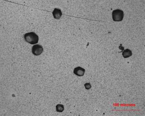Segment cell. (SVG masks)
I'll list each match as a JSON object with an SVG mask.
<instances>
[{
	"instance_id": "cell-8",
	"label": "cell",
	"mask_w": 145,
	"mask_h": 116,
	"mask_svg": "<svg viewBox=\"0 0 145 116\" xmlns=\"http://www.w3.org/2000/svg\"><path fill=\"white\" fill-rule=\"evenodd\" d=\"M85 88L86 89V90H89L90 89H91V85L90 83H86V84H85Z\"/></svg>"
},
{
	"instance_id": "cell-5",
	"label": "cell",
	"mask_w": 145,
	"mask_h": 116,
	"mask_svg": "<svg viewBox=\"0 0 145 116\" xmlns=\"http://www.w3.org/2000/svg\"><path fill=\"white\" fill-rule=\"evenodd\" d=\"M62 13L61 10L59 9H55L53 11V16L55 19H58L61 17Z\"/></svg>"
},
{
	"instance_id": "cell-3",
	"label": "cell",
	"mask_w": 145,
	"mask_h": 116,
	"mask_svg": "<svg viewBox=\"0 0 145 116\" xmlns=\"http://www.w3.org/2000/svg\"><path fill=\"white\" fill-rule=\"evenodd\" d=\"M43 52V48L40 45H34L32 48V53L35 55H39Z\"/></svg>"
},
{
	"instance_id": "cell-1",
	"label": "cell",
	"mask_w": 145,
	"mask_h": 116,
	"mask_svg": "<svg viewBox=\"0 0 145 116\" xmlns=\"http://www.w3.org/2000/svg\"><path fill=\"white\" fill-rule=\"evenodd\" d=\"M24 40L31 44H37L39 41V37L34 32H29L24 35Z\"/></svg>"
},
{
	"instance_id": "cell-6",
	"label": "cell",
	"mask_w": 145,
	"mask_h": 116,
	"mask_svg": "<svg viewBox=\"0 0 145 116\" xmlns=\"http://www.w3.org/2000/svg\"><path fill=\"white\" fill-rule=\"evenodd\" d=\"M132 55V52L130 49H125L123 52V55L124 58H128Z\"/></svg>"
},
{
	"instance_id": "cell-2",
	"label": "cell",
	"mask_w": 145,
	"mask_h": 116,
	"mask_svg": "<svg viewBox=\"0 0 145 116\" xmlns=\"http://www.w3.org/2000/svg\"><path fill=\"white\" fill-rule=\"evenodd\" d=\"M124 18V12L121 10L117 9L114 10L112 12V18L114 21L119 22L121 21Z\"/></svg>"
},
{
	"instance_id": "cell-7",
	"label": "cell",
	"mask_w": 145,
	"mask_h": 116,
	"mask_svg": "<svg viewBox=\"0 0 145 116\" xmlns=\"http://www.w3.org/2000/svg\"><path fill=\"white\" fill-rule=\"evenodd\" d=\"M64 110V107L62 104H58L56 106V110L58 112H62Z\"/></svg>"
},
{
	"instance_id": "cell-4",
	"label": "cell",
	"mask_w": 145,
	"mask_h": 116,
	"mask_svg": "<svg viewBox=\"0 0 145 116\" xmlns=\"http://www.w3.org/2000/svg\"><path fill=\"white\" fill-rule=\"evenodd\" d=\"M85 70L83 69V68L81 67H75L74 70V73L77 76L82 77L85 74Z\"/></svg>"
}]
</instances>
